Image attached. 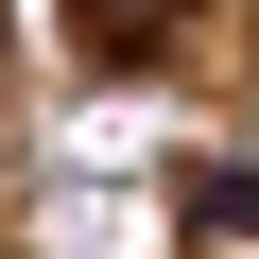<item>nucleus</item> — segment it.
<instances>
[{"label":"nucleus","mask_w":259,"mask_h":259,"mask_svg":"<svg viewBox=\"0 0 259 259\" xmlns=\"http://www.w3.org/2000/svg\"><path fill=\"white\" fill-rule=\"evenodd\" d=\"M173 18H190V0H69V35H87V52H104V69H139V52H156V35H173Z\"/></svg>","instance_id":"nucleus-1"}]
</instances>
